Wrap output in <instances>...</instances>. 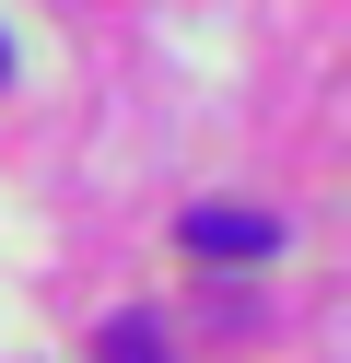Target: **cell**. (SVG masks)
Instances as JSON below:
<instances>
[{
  "label": "cell",
  "instance_id": "obj_1",
  "mask_svg": "<svg viewBox=\"0 0 351 363\" xmlns=\"http://www.w3.org/2000/svg\"><path fill=\"white\" fill-rule=\"evenodd\" d=\"M176 246H187V258H211V269H246V258H269V246H281V223H269V211H234V199H199V211L176 223Z\"/></svg>",
  "mask_w": 351,
  "mask_h": 363
},
{
  "label": "cell",
  "instance_id": "obj_2",
  "mask_svg": "<svg viewBox=\"0 0 351 363\" xmlns=\"http://www.w3.org/2000/svg\"><path fill=\"white\" fill-rule=\"evenodd\" d=\"M94 352H106V363H176L152 316H106V340H94Z\"/></svg>",
  "mask_w": 351,
  "mask_h": 363
},
{
  "label": "cell",
  "instance_id": "obj_3",
  "mask_svg": "<svg viewBox=\"0 0 351 363\" xmlns=\"http://www.w3.org/2000/svg\"><path fill=\"white\" fill-rule=\"evenodd\" d=\"M0 82H12V35H0Z\"/></svg>",
  "mask_w": 351,
  "mask_h": 363
}]
</instances>
